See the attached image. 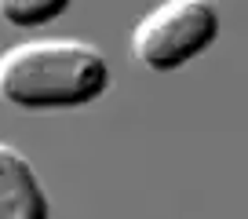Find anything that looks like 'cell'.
Returning <instances> with one entry per match:
<instances>
[{"label": "cell", "mask_w": 248, "mask_h": 219, "mask_svg": "<svg viewBox=\"0 0 248 219\" xmlns=\"http://www.w3.org/2000/svg\"><path fill=\"white\" fill-rule=\"evenodd\" d=\"M109 92V63L88 40H26L0 55V99L26 113L80 110Z\"/></svg>", "instance_id": "cell-1"}, {"label": "cell", "mask_w": 248, "mask_h": 219, "mask_svg": "<svg viewBox=\"0 0 248 219\" xmlns=\"http://www.w3.org/2000/svg\"><path fill=\"white\" fill-rule=\"evenodd\" d=\"M219 40V8L212 0H161L135 22L132 55L154 73L194 63Z\"/></svg>", "instance_id": "cell-2"}, {"label": "cell", "mask_w": 248, "mask_h": 219, "mask_svg": "<svg viewBox=\"0 0 248 219\" xmlns=\"http://www.w3.org/2000/svg\"><path fill=\"white\" fill-rule=\"evenodd\" d=\"M73 0H0V22L15 30H37L70 11Z\"/></svg>", "instance_id": "cell-4"}, {"label": "cell", "mask_w": 248, "mask_h": 219, "mask_svg": "<svg viewBox=\"0 0 248 219\" xmlns=\"http://www.w3.org/2000/svg\"><path fill=\"white\" fill-rule=\"evenodd\" d=\"M0 219H51V201L30 157L0 139Z\"/></svg>", "instance_id": "cell-3"}]
</instances>
